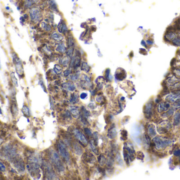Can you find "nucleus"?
Masks as SVG:
<instances>
[{"mask_svg": "<svg viewBox=\"0 0 180 180\" xmlns=\"http://www.w3.org/2000/svg\"><path fill=\"white\" fill-rule=\"evenodd\" d=\"M84 132H85V133L86 135H87L88 136H91L92 135V132L91 131V130L89 128H84Z\"/></svg>", "mask_w": 180, "mask_h": 180, "instance_id": "de8ad7c7", "label": "nucleus"}, {"mask_svg": "<svg viewBox=\"0 0 180 180\" xmlns=\"http://www.w3.org/2000/svg\"><path fill=\"white\" fill-rule=\"evenodd\" d=\"M0 114H2V109L1 108V107H0Z\"/></svg>", "mask_w": 180, "mask_h": 180, "instance_id": "052dcab7", "label": "nucleus"}, {"mask_svg": "<svg viewBox=\"0 0 180 180\" xmlns=\"http://www.w3.org/2000/svg\"><path fill=\"white\" fill-rule=\"evenodd\" d=\"M153 107V103L151 101L148 102L144 106V113L145 117L149 119L151 117L152 114V110Z\"/></svg>", "mask_w": 180, "mask_h": 180, "instance_id": "1a4fd4ad", "label": "nucleus"}, {"mask_svg": "<svg viewBox=\"0 0 180 180\" xmlns=\"http://www.w3.org/2000/svg\"><path fill=\"white\" fill-rule=\"evenodd\" d=\"M22 112L25 115H26L27 116H29L30 115V109L27 106H23V107L22 108Z\"/></svg>", "mask_w": 180, "mask_h": 180, "instance_id": "79ce46f5", "label": "nucleus"}, {"mask_svg": "<svg viewBox=\"0 0 180 180\" xmlns=\"http://www.w3.org/2000/svg\"><path fill=\"white\" fill-rule=\"evenodd\" d=\"M108 137L111 140H113L114 138H115V137L117 135V131L114 126L111 127L109 129L108 131Z\"/></svg>", "mask_w": 180, "mask_h": 180, "instance_id": "aec40b11", "label": "nucleus"}, {"mask_svg": "<svg viewBox=\"0 0 180 180\" xmlns=\"http://www.w3.org/2000/svg\"><path fill=\"white\" fill-rule=\"evenodd\" d=\"M103 97L102 96H100V95H98L97 96L96 100L97 101V102H101L102 101H103Z\"/></svg>", "mask_w": 180, "mask_h": 180, "instance_id": "864d4df0", "label": "nucleus"}, {"mask_svg": "<svg viewBox=\"0 0 180 180\" xmlns=\"http://www.w3.org/2000/svg\"><path fill=\"white\" fill-rule=\"evenodd\" d=\"M73 132L74 135V136L75 137V138L79 140V141L81 144H82L83 146H86L88 144V142L86 139V137L80 130H79L77 128H75V130H73Z\"/></svg>", "mask_w": 180, "mask_h": 180, "instance_id": "423d86ee", "label": "nucleus"}, {"mask_svg": "<svg viewBox=\"0 0 180 180\" xmlns=\"http://www.w3.org/2000/svg\"><path fill=\"white\" fill-rule=\"evenodd\" d=\"M29 15L31 21L34 23L40 22L42 18L41 10L36 7H32L30 8Z\"/></svg>", "mask_w": 180, "mask_h": 180, "instance_id": "20e7f679", "label": "nucleus"}, {"mask_svg": "<svg viewBox=\"0 0 180 180\" xmlns=\"http://www.w3.org/2000/svg\"><path fill=\"white\" fill-rule=\"evenodd\" d=\"M170 107V105L168 102H161L158 107V112L161 113L163 112H165Z\"/></svg>", "mask_w": 180, "mask_h": 180, "instance_id": "6ab92c4d", "label": "nucleus"}, {"mask_svg": "<svg viewBox=\"0 0 180 180\" xmlns=\"http://www.w3.org/2000/svg\"><path fill=\"white\" fill-rule=\"evenodd\" d=\"M173 107L175 108H178L180 107V99L177 100L175 102H174L173 104Z\"/></svg>", "mask_w": 180, "mask_h": 180, "instance_id": "49530a36", "label": "nucleus"}, {"mask_svg": "<svg viewBox=\"0 0 180 180\" xmlns=\"http://www.w3.org/2000/svg\"><path fill=\"white\" fill-rule=\"evenodd\" d=\"M171 42L173 45L177 47H180V37L178 36L173 39Z\"/></svg>", "mask_w": 180, "mask_h": 180, "instance_id": "c9c22d12", "label": "nucleus"}, {"mask_svg": "<svg viewBox=\"0 0 180 180\" xmlns=\"http://www.w3.org/2000/svg\"><path fill=\"white\" fill-rule=\"evenodd\" d=\"M141 45L143 46V47H147V44H146V42L143 40H142V41H141Z\"/></svg>", "mask_w": 180, "mask_h": 180, "instance_id": "13d9d810", "label": "nucleus"}, {"mask_svg": "<svg viewBox=\"0 0 180 180\" xmlns=\"http://www.w3.org/2000/svg\"><path fill=\"white\" fill-rule=\"evenodd\" d=\"M126 77V72L121 68L117 69L115 73V78L118 81H122Z\"/></svg>", "mask_w": 180, "mask_h": 180, "instance_id": "6e6552de", "label": "nucleus"}, {"mask_svg": "<svg viewBox=\"0 0 180 180\" xmlns=\"http://www.w3.org/2000/svg\"><path fill=\"white\" fill-rule=\"evenodd\" d=\"M55 50L56 51H58L60 53H62L64 54L67 51V48L65 45V44L64 42H60V43H58L56 45L55 47Z\"/></svg>", "mask_w": 180, "mask_h": 180, "instance_id": "ddd939ff", "label": "nucleus"}, {"mask_svg": "<svg viewBox=\"0 0 180 180\" xmlns=\"http://www.w3.org/2000/svg\"><path fill=\"white\" fill-rule=\"evenodd\" d=\"M12 113H13V115H17L18 114V109L17 107L16 106V105H13V107H12Z\"/></svg>", "mask_w": 180, "mask_h": 180, "instance_id": "a18cd8bd", "label": "nucleus"}, {"mask_svg": "<svg viewBox=\"0 0 180 180\" xmlns=\"http://www.w3.org/2000/svg\"><path fill=\"white\" fill-rule=\"evenodd\" d=\"M147 132L150 136H155L156 131H155V126L152 124L149 125L147 126Z\"/></svg>", "mask_w": 180, "mask_h": 180, "instance_id": "a878e982", "label": "nucleus"}, {"mask_svg": "<svg viewBox=\"0 0 180 180\" xmlns=\"http://www.w3.org/2000/svg\"><path fill=\"white\" fill-rule=\"evenodd\" d=\"M173 109H170L169 110L167 113H166V116H171L172 115V114H173Z\"/></svg>", "mask_w": 180, "mask_h": 180, "instance_id": "4d7b16f0", "label": "nucleus"}, {"mask_svg": "<svg viewBox=\"0 0 180 180\" xmlns=\"http://www.w3.org/2000/svg\"><path fill=\"white\" fill-rule=\"evenodd\" d=\"M98 162L99 163V164H100V165L103 166L105 164V163L107 162V159H106V157H105V156L103 154H100L98 158Z\"/></svg>", "mask_w": 180, "mask_h": 180, "instance_id": "c85d7f7f", "label": "nucleus"}, {"mask_svg": "<svg viewBox=\"0 0 180 180\" xmlns=\"http://www.w3.org/2000/svg\"><path fill=\"white\" fill-rule=\"evenodd\" d=\"M174 155L176 156H180V149L176 150L174 152Z\"/></svg>", "mask_w": 180, "mask_h": 180, "instance_id": "6e6d98bb", "label": "nucleus"}, {"mask_svg": "<svg viewBox=\"0 0 180 180\" xmlns=\"http://www.w3.org/2000/svg\"><path fill=\"white\" fill-rule=\"evenodd\" d=\"M146 44L148 45H149V46H151L153 44V41L152 40H151V39H148L146 40Z\"/></svg>", "mask_w": 180, "mask_h": 180, "instance_id": "5fc2aeb1", "label": "nucleus"}, {"mask_svg": "<svg viewBox=\"0 0 180 180\" xmlns=\"http://www.w3.org/2000/svg\"><path fill=\"white\" fill-rule=\"evenodd\" d=\"M50 158L52 164L58 171L61 172L64 171V166L61 161L60 156L55 151H52L50 153Z\"/></svg>", "mask_w": 180, "mask_h": 180, "instance_id": "f03ea898", "label": "nucleus"}, {"mask_svg": "<svg viewBox=\"0 0 180 180\" xmlns=\"http://www.w3.org/2000/svg\"><path fill=\"white\" fill-rule=\"evenodd\" d=\"M32 1H33L35 3H36V2H37L39 1V0H32Z\"/></svg>", "mask_w": 180, "mask_h": 180, "instance_id": "bf43d9fd", "label": "nucleus"}, {"mask_svg": "<svg viewBox=\"0 0 180 180\" xmlns=\"http://www.w3.org/2000/svg\"><path fill=\"white\" fill-rule=\"evenodd\" d=\"M81 70L86 72H89L90 70V67L86 62H83L81 63Z\"/></svg>", "mask_w": 180, "mask_h": 180, "instance_id": "c756f323", "label": "nucleus"}, {"mask_svg": "<svg viewBox=\"0 0 180 180\" xmlns=\"http://www.w3.org/2000/svg\"><path fill=\"white\" fill-rule=\"evenodd\" d=\"M136 156L137 159L140 160H143L144 157V155L142 152H137L136 154Z\"/></svg>", "mask_w": 180, "mask_h": 180, "instance_id": "37998d69", "label": "nucleus"}, {"mask_svg": "<svg viewBox=\"0 0 180 180\" xmlns=\"http://www.w3.org/2000/svg\"><path fill=\"white\" fill-rule=\"evenodd\" d=\"M179 81V79H178L175 76H173L169 77L168 78H167L165 82L166 85H167L168 86H173L175 84L178 82Z\"/></svg>", "mask_w": 180, "mask_h": 180, "instance_id": "dca6fc26", "label": "nucleus"}, {"mask_svg": "<svg viewBox=\"0 0 180 180\" xmlns=\"http://www.w3.org/2000/svg\"><path fill=\"white\" fill-rule=\"evenodd\" d=\"M174 73L175 74L176 76L180 77V68L175 69L174 70Z\"/></svg>", "mask_w": 180, "mask_h": 180, "instance_id": "3c124183", "label": "nucleus"}, {"mask_svg": "<svg viewBox=\"0 0 180 180\" xmlns=\"http://www.w3.org/2000/svg\"><path fill=\"white\" fill-rule=\"evenodd\" d=\"M11 79L12 81V82L15 84L16 86H18V83H17V80L15 76V74L14 72H12L11 74Z\"/></svg>", "mask_w": 180, "mask_h": 180, "instance_id": "ea45409f", "label": "nucleus"}, {"mask_svg": "<svg viewBox=\"0 0 180 180\" xmlns=\"http://www.w3.org/2000/svg\"><path fill=\"white\" fill-rule=\"evenodd\" d=\"M41 27L46 31H51L52 30V27L51 25L45 22H42L41 23Z\"/></svg>", "mask_w": 180, "mask_h": 180, "instance_id": "7c9ffc66", "label": "nucleus"}, {"mask_svg": "<svg viewBox=\"0 0 180 180\" xmlns=\"http://www.w3.org/2000/svg\"><path fill=\"white\" fill-rule=\"evenodd\" d=\"M88 97V94L85 92H82L80 95V98L82 99H85Z\"/></svg>", "mask_w": 180, "mask_h": 180, "instance_id": "603ef678", "label": "nucleus"}, {"mask_svg": "<svg viewBox=\"0 0 180 180\" xmlns=\"http://www.w3.org/2000/svg\"><path fill=\"white\" fill-rule=\"evenodd\" d=\"M69 110L72 114V116H73V117H74L75 118H77L80 115V112L78 109V108L77 107L75 106H71L69 108Z\"/></svg>", "mask_w": 180, "mask_h": 180, "instance_id": "4be33fe9", "label": "nucleus"}, {"mask_svg": "<svg viewBox=\"0 0 180 180\" xmlns=\"http://www.w3.org/2000/svg\"><path fill=\"white\" fill-rule=\"evenodd\" d=\"M51 38L57 42H61L63 40V37L56 32L54 31L51 35Z\"/></svg>", "mask_w": 180, "mask_h": 180, "instance_id": "5701e85b", "label": "nucleus"}, {"mask_svg": "<svg viewBox=\"0 0 180 180\" xmlns=\"http://www.w3.org/2000/svg\"><path fill=\"white\" fill-rule=\"evenodd\" d=\"M180 122V113L176 112L174 116V124L177 125Z\"/></svg>", "mask_w": 180, "mask_h": 180, "instance_id": "473e14b6", "label": "nucleus"}, {"mask_svg": "<svg viewBox=\"0 0 180 180\" xmlns=\"http://www.w3.org/2000/svg\"><path fill=\"white\" fill-rule=\"evenodd\" d=\"M82 111L83 115L84 116V117H86L87 118L89 117V116H90V114H91L90 112L89 111L87 110L84 107H82Z\"/></svg>", "mask_w": 180, "mask_h": 180, "instance_id": "4c0bfd02", "label": "nucleus"}, {"mask_svg": "<svg viewBox=\"0 0 180 180\" xmlns=\"http://www.w3.org/2000/svg\"><path fill=\"white\" fill-rule=\"evenodd\" d=\"M73 150L74 151L75 153L78 155H81L83 153V149L81 145H80L77 143H73Z\"/></svg>", "mask_w": 180, "mask_h": 180, "instance_id": "412c9836", "label": "nucleus"}, {"mask_svg": "<svg viewBox=\"0 0 180 180\" xmlns=\"http://www.w3.org/2000/svg\"><path fill=\"white\" fill-rule=\"evenodd\" d=\"M63 71V68L59 65H55L54 67V71L57 75H60Z\"/></svg>", "mask_w": 180, "mask_h": 180, "instance_id": "f704fd0d", "label": "nucleus"}, {"mask_svg": "<svg viewBox=\"0 0 180 180\" xmlns=\"http://www.w3.org/2000/svg\"><path fill=\"white\" fill-rule=\"evenodd\" d=\"M143 144L144 145H145L146 146H147V147L149 146L150 145V137H149V135H145V136H144V138L143 139Z\"/></svg>", "mask_w": 180, "mask_h": 180, "instance_id": "72a5a7b5", "label": "nucleus"}, {"mask_svg": "<svg viewBox=\"0 0 180 180\" xmlns=\"http://www.w3.org/2000/svg\"><path fill=\"white\" fill-rule=\"evenodd\" d=\"M78 95H77L75 93H74L72 95V96L71 97V99L70 100V101L72 104H76L77 103V101H78Z\"/></svg>", "mask_w": 180, "mask_h": 180, "instance_id": "2f4dec72", "label": "nucleus"}, {"mask_svg": "<svg viewBox=\"0 0 180 180\" xmlns=\"http://www.w3.org/2000/svg\"><path fill=\"white\" fill-rule=\"evenodd\" d=\"M79 77H80V73L78 72H78H77L74 74H73V75H72L71 76V79L72 81H76L79 79Z\"/></svg>", "mask_w": 180, "mask_h": 180, "instance_id": "c03bdc74", "label": "nucleus"}, {"mask_svg": "<svg viewBox=\"0 0 180 180\" xmlns=\"http://www.w3.org/2000/svg\"><path fill=\"white\" fill-rule=\"evenodd\" d=\"M179 162H180V158H179Z\"/></svg>", "mask_w": 180, "mask_h": 180, "instance_id": "e2e57ef3", "label": "nucleus"}, {"mask_svg": "<svg viewBox=\"0 0 180 180\" xmlns=\"http://www.w3.org/2000/svg\"><path fill=\"white\" fill-rule=\"evenodd\" d=\"M3 153L6 156L5 157H7L8 159H10V158H12V157L16 154L15 149L12 147L10 146H8L5 148L4 152H3Z\"/></svg>", "mask_w": 180, "mask_h": 180, "instance_id": "f8f14e48", "label": "nucleus"}, {"mask_svg": "<svg viewBox=\"0 0 180 180\" xmlns=\"http://www.w3.org/2000/svg\"><path fill=\"white\" fill-rule=\"evenodd\" d=\"M105 77H106V78H107V79H108V80H109L110 81H112V77L110 75V69H107V70H106V71H105Z\"/></svg>", "mask_w": 180, "mask_h": 180, "instance_id": "58836bf2", "label": "nucleus"}, {"mask_svg": "<svg viewBox=\"0 0 180 180\" xmlns=\"http://www.w3.org/2000/svg\"><path fill=\"white\" fill-rule=\"evenodd\" d=\"M58 29L60 32L65 35L68 32V28L64 21H61L59 25L58 26Z\"/></svg>", "mask_w": 180, "mask_h": 180, "instance_id": "a211bd4d", "label": "nucleus"}, {"mask_svg": "<svg viewBox=\"0 0 180 180\" xmlns=\"http://www.w3.org/2000/svg\"><path fill=\"white\" fill-rule=\"evenodd\" d=\"M180 99V90H177L168 95L166 97V100L169 102H174Z\"/></svg>", "mask_w": 180, "mask_h": 180, "instance_id": "0eeeda50", "label": "nucleus"}, {"mask_svg": "<svg viewBox=\"0 0 180 180\" xmlns=\"http://www.w3.org/2000/svg\"><path fill=\"white\" fill-rule=\"evenodd\" d=\"M171 125L170 123L168 122H164L163 123H161L160 124V125L159 127H157V131L161 134L165 133L167 132L168 129L170 128Z\"/></svg>", "mask_w": 180, "mask_h": 180, "instance_id": "9d476101", "label": "nucleus"}, {"mask_svg": "<svg viewBox=\"0 0 180 180\" xmlns=\"http://www.w3.org/2000/svg\"><path fill=\"white\" fill-rule=\"evenodd\" d=\"M177 36V35L173 31H166V33L164 36V40L166 42H170Z\"/></svg>", "mask_w": 180, "mask_h": 180, "instance_id": "4468645a", "label": "nucleus"}, {"mask_svg": "<svg viewBox=\"0 0 180 180\" xmlns=\"http://www.w3.org/2000/svg\"><path fill=\"white\" fill-rule=\"evenodd\" d=\"M1 61H0V70H1Z\"/></svg>", "mask_w": 180, "mask_h": 180, "instance_id": "680f3d73", "label": "nucleus"}, {"mask_svg": "<svg viewBox=\"0 0 180 180\" xmlns=\"http://www.w3.org/2000/svg\"><path fill=\"white\" fill-rule=\"evenodd\" d=\"M35 3L32 0H25L23 3V6L25 9L31 8Z\"/></svg>", "mask_w": 180, "mask_h": 180, "instance_id": "b1692460", "label": "nucleus"}, {"mask_svg": "<svg viewBox=\"0 0 180 180\" xmlns=\"http://www.w3.org/2000/svg\"><path fill=\"white\" fill-rule=\"evenodd\" d=\"M83 156L84 158V160H85V161L87 163H89L90 164H93L96 162V159H95L94 156L93 154H92L91 153H86L85 154H84Z\"/></svg>", "mask_w": 180, "mask_h": 180, "instance_id": "f3484780", "label": "nucleus"}, {"mask_svg": "<svg viewBox=\"0 0 180 180\" xmlns=\"http://www.w3.org/2000/svg\"><path fill=\"white\" fill-rule=\"evenodd\" d=\"M71 73V69H68L64 72V76L65 77H68L70 75Z\"/></svg>", "mask_w": 180, "mask_h": 180, "instance_id": "8fccbe9b", "label": "nucleus"}, {"mask_svg": "<svg viewBox=\"0 0 180 180\" xmlns=\"http://www.w3.org/2000/svg\"><path fill=\"white\" fill-rule=\"evenodd\" d=\"M74 39L72 37H69L68 39V45H69V48L70 47H74Z\"/></svg>", "mask_w": 180, "mask_h": 180, "instance_id": "a19ab883", "label": "nucleus"}, {"mask_svg": "<svg viewBox=\"0 0 180 180\" xmlns=\"http://www.w3.org/2000/svg\"><path fill=\"white\" fill-rule=\"evenodd\" d=\"M89 144H90V147H91V149L93 153H94L96 155H98V154H99L98 150V149L96 148L97 146L95 145V144H94V143L93 140H91V141H90Z\"/></svg>", "mask_w": 180, "mask_h": 180, "instance_id": "cd10ccee", "label": "nucleus"}, {"mask_svg": "<svg viewBox=\"0 0 180 180\" xmlns=\"http://www.w3.org/2000/svg\"><path fill=\"white\" fill-rule=\"evenodd\" d=\"M70 62V57H68L67 56L65 57H63L60 58V63L62 66L67 67L69 65V63Z\"/></svg>", "mask_w": 180, "mask_h": 180, "instance_id": "393cba45", "label": "nucleus"}, {"mask_svg": "<svg viewBox=\"0 0 180 180\" xmlns=\"http://www.w3.org/2000/svg\"><path fill=\"white\" fill-rule=\"evenodd\" d=\"M6 170V167L3 164L2 162L0 161V171H5Z\"/></svg>", "mask_w": 180, "mask_h": 180, "instance_id": "09e8293b", "label": "nucleus"}, {"mask_svg": "<svg viewBox=\"0 0 180 180\" xmlns=\"http://www.w3.org/2000/svg\"><path fill=\"white\" fill-rule=\"evenodd\" d=\"M58 148L61 156L64 158L66 162H69L70 155L65 144L62 141H60L58 143Z\"/></svg>", "mask_w": 180, "mask_h": 180, "instance_id": "39448f33", "label": "nucleus"}, {"mask_svg": "<svg viewBox=\"0 0 180 180\" xmlns=\"http://www.w3.org/2000/svg\"><path fill=\"white\" fill-rule=\"evenodd\" d=\"M14 165L17 170L20 172H23L25 170L24 164L23 160L20 158H16L14 161Z\"/></svg>", "mask_w": 180, "mask_h": 180, "instance_id": "9b49d317", "label": "nucleus"}, {"mask_svg": "<svg viewBox=\"0 0 180 180\" xmlns=\"http://www.w3.org/2000/svg\"><path fill=\"white\" fill-rule=\"evenodd\" d=\"M49 6H50V9L53 11L54 12H58V9L57 7V5L56 4V3L55 2V1L54 0H50L49 2Z\"/></svg>", "mask_w": 180, "mask_h": 180, "instance_id": "bb28decb", "label": "nucleus"}, {"mask_svg": "<svg viewBox=\"0 0 180 180\" xmlns=\"http://www.w3.org/2000/svg\"><path fill=\"white\" fill-rule=\"evenodd\" d=\"M123 157L124 160L127 164L134 161L136 156L135 152L133 145L131 142H126L124 144L123 146Z\"/></svg>", "mask_w": 180, "mask_h": 180, "instance_id": "f257e3e1", "label": "nucleus"}, {"mask_svg": "<svg viewBox=\"0 0 180 180\" xmlns=\"http://www.w3.org/2000/svg\"><path fill=\"white\" fill-rule=\"evenodd\" d=\"M62 87L64 89L69 90L70 91H74L76 89L75 84L71 81L63 83L62 85Z\"/></svg>", "mask_w": 180, "mask_h": 180, "instance_id": "2eb2a0df", "label": "nucleus"}, {"mask_svg": "<svg viewBox=\"0 0 180 180\" xmlns=\"http://www.w3.org/2000/svg\"><path fill=\"white\" fill-rule=\"evenodd\" d=\"M153 142L157 149H163L171 145L172 141L166 137L156 136L153 139Z\"/></svg>", "mask_w": 180, "mask_h": 180, "instance_id": "7ed1b4c3", "label": "nucleus"}, {"mask_svg": "<svg viewBox=\"0 0 180 180\" xmlns=\"http://www.w3.org/2000/svg\"><path fill=\"white\" fill-rule=\"evenodd\" d=\"M121 139L123 138V140H126L128 139V132H127L126 130H123L121 131Z\"/></svg>", "mask_w": 180, "mask_h": 180, "instance_id": "e433bc0d", "label": "nucleus"}]
</instances>
